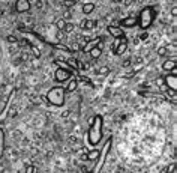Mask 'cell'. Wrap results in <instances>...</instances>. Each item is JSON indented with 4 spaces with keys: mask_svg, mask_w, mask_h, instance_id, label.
Returning <instances> with one entry per match:
<instances>
[{
    "mask_svg": "<svg viewBox=\"0 0 177 173\" xmlns=\"http://www.w3.org/2000/svg\"><path fill=\"white\" fill-rule=\"evenodd\" d=\"M90 129H88V142L92 146L98 145L102 138V116H95L90 120Z\"/></svg>",
    "mask_w": 177,
    "mask_h": 173,
    "instance_id": "cell-1",
    "label": "cell"
},
{
    "mask_svg": "<svg viewBox=\"0 0 177 173\" xmlns=\"http://www.w3.org/2000/svg\"><path fill=\"white\" fill-rule=\"evenodd\" d=\"M65 95H66V90L63 88H59V86H56V88H53L48 90L47 93V101L50 104H53V106H62V104L65 102Z\"/></svg>",
    "mask_w": 177,
    "mask_h": 173,
    "instance_id": "cell-2",
    "label": "cell"
},
{
    "mask_svg": "<svg viewBox=\"0 0 177 173\" xmlns=\"http://www.w3.org/2000/svg\"><path fill=\"white\" fill-rule=\"evenodd\" d=\"M155 20V8H146V9L141 11L140 14V27H143V29H147L150 24L153 23Z\"/></svg>",
    "mask_w": 177,
    "mask_h": 173,
    "instance_id": "cell-3",
    "label": "cell"
},
{
    "mask_svg": "<svg viewBox=\"0 0 177 173\" xmlns=\"http://www.w3.org/2000/svg\"><path fill=\"white\" fill-rule=\"evenodd\" d=\"M110 148H111V138L105 143V148H104V152L99 155V163L96 164V167L93 169V172L92 173H101V169H102V166H104V163H105V160H107V155H108V152H110Z\"/></svg>",
    "mask_w": 177,
    "mask_h": 173,
    "instance_id": "cell-4",
    "label": "cell"
},
{
    "mask_svg": "<svg viewBox=\"0 0 177 173\" xmlns=\"http://www.w3.org/2000/svg\"><path fill=\"white\" fill-rule=\"evenodd\" d=\"M71 75H72V71H69V69H63V68H59L56 74H54V79L59 81V83H63L66 80L71 79Z\"/></svg>",
    "mask_w": 177,
    "mask_h": 173,
    "instance_id": "cell-5",
    "label": "cell"
},
{
    "mask_svg": "<svg viewBox=\"0 0 177 173\" xmlns=\"http://www.w3.org/2000/svg\"><path fill=\"white\" fill-rule=\"evenodd\" d=\"M30 9V0H18L15 5V11L20 14H26Z\"/></svg>",
    "mask_w": 177,
    "mask_h": 173,
    "instance_id": "cell-6",
    "label": "cell"
},
{
    "mask_svg": "<svg viewBox=\"0 0 177 173\" xmlns=\"http://www.w3.org/2000/svg\"><path fill=\"white\" fill-rule=\"evenodd\" d=\"M164 83L167 84L165 88L168 89H171V90H176L177 89V75H165V79H164Z\"/></svg>",
    "mask_w": 177,
    "mask_h": 173,
    "instance_id": "cell-7",
    "label": "cell"
},
{
    "mask_svg": "<svg viewBox=\"0 0 177 173\" xmlns=\"http://www.w3.org/2000/svg\"><path fill=\"white\" fill-rule=\"evenodd\" d=\"M126 50H128V39H126L125 36H122V38H120V42H119V45H117V48L114 50V53L120 56V54L125 53Z\"/></svg>",
    "mask_w": 177,
    "mask_h": 173,
    "instance_id": "cell-8",
    "label": "cell"
},
{
    "mask_svg": "<svg viewBox=\"0 0 177 173\" xmlns=\"http://www.w3.org/2000/svg\"><path fill=\"white\" fill-rule=\"evenodd\" d=\"M108 33L113 35L114 38H122V36H125V33H123L122 27H116V26H110V27H108Z\"/></svg>",
    "mask_w": 177,
    "mask_h": 173,
    "instance_id": "cell-9",
    "label": "cell"
},
{
    "mask_svg": "<svg viewBox=\"0 0 177 173\" xmlns=\"http://www.w3.org/2000/svg\"><path fill=\"white\" fill-rule=\"evenodd\" d=\"M138 23V20L135 18V17H128V18L122 20V26L123 27H135Z\"/></svg>",
    "mask_w": 177,
    "mask_h": 173,
    "instance_id": "cell-10",
    "label": "cell"
},
{
    "mask_svg": "<svg viewBox=\"0 0 177 173\" xmlns=\"http://www.w3.org/2000/svg\"><path fill=\"white\" fill-rule=\"evenodd\" d=\"M99 155H101V151L99 149H93L87 154V160H90V161H95V160H98L99 158Z\"/></svg>",
    "mask_w": 177,
    "mask_h": 173,
    "instance_id": "cell-11",
    "label": "cell"
},
{
    "mask_svg": "<svg viewBox=\"0 0 177 173\" xmlns=\"http://www.w3.org/2000/svg\"><path fill=\"white\" fill-rule=\"evenodd\" d=\"M77 86H78V81H77L75 79H71L65 90H66V92H74V90L77 89Z\"/></svg>",
    "mask_w": 177,
    "mask_h": 173,
    "instance_id": "cell-12",
    "label": "cell"
},
{
    "mask_svg": "<svg viewBox=\"0 0 177 173\" xmlns=\"http://www.w3.org/2000/svg\"><path fill=\"white\" fill-rule=\"evenodd\" d=\"M162 68L165 71H171L173 68H176V59H171V60H167V62L162 65Z\"/></svg>",
    "mask_w": 177,
    "mask_h": 173,
    "instance_id": "cell-13",
    "label": "cell"
},
{
    "mask_svg": "<svg viewBox=\"0 0 177 173\" xmlns=\"http://www.w3.org/2000/svg\"><path fill=\"white\" fill-rule=\"evenodd\" d=\"M3 149H5V131L0 128V157L3 154Z\"/></svg>",
    "mask_w": 177,
    "mask_h": 173,
    "instance_id": "cell-14",
    "label": "cell"
},
{
    "mask_svg": "<svg viewBox=\"0 0 177 173\" xmlns=\"http://www.w3.org/2000/svg\"><path fill=\"white\" fill-rule=\"evenodd\" d=\"M101 53H102V50H99L98 47L90 48V57H92V59H98V57L101 56Z\"/></svg>",
    "mask_w": 177,
    "mask_h": 173,
    "instance_id": "cell-15",
    "label": "cell"
},
{
    "mask_svg": "<svg viewBox=\"0 0 177 173\" xmlns=\"http://www.w3.org/2000/svg\"><path fill=\"white\" fill-rule=\"evenodd\" d=\"M165 97H167V98H170L173 102H176V101H177V97H176V90L167 89V90H165Z\"/></svg>",
    "mask_w": 177,
    "mask_h": 173,
    "instance_id": "cell-16",
    "label": "cell"
},
{
    "mask_svg": "<svg viewBox=\"0 0 177 173\" xmlns=\"http://www.w3.org/2000/svg\"><path fill=\"white\" fill-rule=\"evenodd\" d=\"M93 9H95V5H93V3H86V5L83 6V12H84L86 15H87V14H92Z\"/></svg>",
    "mask_w": 177,
    "mask_h": 173,
    "instance_id": "cell-17",
    "label": "cell"
},
{
    "mask_svg": "<svg viewBox=\"0 0 177 173\" xmlns=\"http://www.w3.org/2000/svg\"><path fill=\"white\" fill-rule=\"evenodd\" d=\"M62 5L69 9V8H74L77 5V2H75V0H63V3H62Z\"/></svg>",
    "mask_w": 177,
    "mask_h": 173,
    "instance_id": "cell-18",
    "label": "cell"
},
{
    "mask_svg": "<svg viewBox=\"0 0 177 173\" xmlns=\"http://www.w3.org/2000/svg\"><path fill=\"white\" fill-rule=\"evenodd\" d=\"M74 29H75V26H74L72 23H66L63 32H65V33H72V32H74Z\"/></svg>",
    "mask_w": 177,
    "mask_h": 173,
    "instance_id": "cell-19",
    "label": "cell"
},
{
    "mask_svg": "<svg viewBox=\"0 0 177 173\" xmlns=\"http://www.w3.org/2000/svg\"><path fill=\"white\" fill-rule=\"evenodd\" d=\"M68 63H69V66H72L74 69H78V60L77 59H74V57L68 59Z\"/></svg>",
    "mask_w": 177,
    "mask_h": 173,
    "instance_id": "cell-20",
    "label": "cell"
},
{
    "mask_svg": "<svg viewBox=\"0 0 177 173\" xmlns=\"http://www.w3.org/2000/svg\"><path fill=\"white\" fill-rule=\"evenodd\" d=\"M95 26H96V23H95V21H92V20H86L84 29H88V30H90V29H93V27H95Z\"/></svg>",
    "mask_w": 177,
    "mask_h": 173,
    "instance_id": "cell-21",
    "label": "cell"
},
{
    "mask_svg": "<svg viewBox=\"0 0 177 173\" xmlns=\"http://www.w3.org/2000/svg\"><path fill=\"white\" fill-rule=\"evenodd\" d=\"M56 26H57V29H59V30H63V29H65V26H66V21L62 18V20H59V21L56 23Z\"/></svg>",
    "mask_w": 177,
    "mask_h": 173,
    "instance_id": "cell-22",
    "label": "cell"
},
{
    "mask_svg": "<svg viewBox=\"0 0 177 173\" xmlns=\"http://www.w3.org/2000/svg\"><path fill=\"white\" fill-rule=\"evenodd\" d=\"M53 47H54V48H59V50H63V51H69V48H68L66 45H63V44H53Z\"/></svg>",
    "mask_w": 177,
    "mask_h": 173,
    "instance_id": "cell-23",
    "label": "cell"
},
{
    "mask_svg": "<svg viewBox=\"0 0 177 173\" xmlns=\"http://www.w3.org/2000/svg\"><path fill=\"white\" fill-rule=\"evenodd\" d=\"M32 21H33V18L30 15H26V17H23V23H26V24H32Z\"/></svg>",
    "mask_w": 177,
    "mask_h": 173,
    "instance_id": "cell-24",
    "label": "cell"
},
{
    "mask_svg": "<svg viewBox=\"0 0 177 173\" xmlns=\"http://www.w3.org/2000/svg\"><path fill=\"white\" fill-rule=\"evenodd\" d=\"M71 50H72V51H80V50H81V47H80L78 42H74V44L71 45Z\"/></svg>",
    "mask_w": 177,
    "mask_h": 173,
    "instance_id": "cell-25",
    "label": "cell"
},
{
    "mask_svg": "<svg viewBox=\"0 0 177 173\" xmlns=\"http://www.w3.org/2000/svg\"><path fill=\"white\" fill-rule=\"evenodd\" d=\"M32 47V45H30ZM32 51H33V54H35V57H41V51L36 48V47H32Z\"/></svg>",
    "mask_w": 177,
    "mask_h": 173,
    "instance_id": "cell-26",
    "label": "cell"
},
{
    "mask_svg": "<svg viewBox=\"0 0 177 173\" xmlns=\"http://www.w3.org/2000/svg\"><path fill=\"white\" fill-rule=\"evenodd\" d=\"M108 72H110V69H108L107 66H102V68H99V74L105 75V74H108Z\"/></svg>",
    "mask_w": 177,
    "mask_h": 173,
    "instance_id": "cell-27",
    "label": "cell"
},
{
    "mask_svg": "<svg viewBox=\"0 0 177 173\" xmlns=\"http://www.w3.org/2000/svg\"><path fill=\"white\" fill-rule=\"evenodd\" d=\"M158 54H159V56H165V54H167V48H165V47H161V48L158 50Z\"/></svg>",
    "mask_w": 177,
    "mask_h": 173,
    "instance_id": "cell-28",
    "label": "cell"
},
{
    "mask_svg": "<svg viewBox=\"0 0 177 173\" xmlns=\"http://www.w3.org/2000/svg\"><path fill=\"white\" fill-rule=\"evenodd\" d=\"M6 39H8V42H11V44H12V42H14V44L17 42V38L14 36V35H9V36H8Z\"/></svg>",
    "mask_w": 177,
    "mask_h": 173,
    "instance_id": "cell-29",
    "label": "cell"
},
{
    "mask_svg": "<svg viewBox=\"0 0 177 173\" xmlns=\"http://www.w3.org/2000/svg\"><path fill=\"white\" fill-rule=\"evenodd\" d=\"M57 39H59V41H63V39H65V33H63V30H60V32L57 33Z\"/></svg>",
    "mask_w": 177,
    "mask_h": 173,
    "instance_id": "cell-30",
    "label": "cell"
},
{
    "mask_svg": "<svg viewBox=\"0 0 177 173\" xmlns=\"http://www.w3.org/2000/svg\"><path fill=\"white\" fill-rule=\"evenodd\" d=\"M35 170H36V169H35L33 166H27V167H26V173H35Z\"/></svg>",
    "mask_w": 177,
    "mask_h": 173,
    "instance_id": "cell-31",
    "label": "cell"
},
{
    "mask_svg": "<svg viewBox=\"0 0 177 173\" xmlns=\"http://www.w3.org/2000/svg\"><path fill=\"white\" fill-rule=\"evenodd\" d=\"M140 38L143 39V41H146V39L149 38V33H147V32H144V33H141V36H140Z\"/></svg>",
    "mask_w": 177,
    "mask_h": 173,
    "instance_id": "cell-32",
    "label": "cell"
},
{
    "mask_svg": "<svg viewBox=\"0 0 177 173\" xmlns=\"http://www.w3.org/2000/svg\"><path fill=\"white\" fill-rule=\"evenodd\" d=\"M123 66H125V68H128V66H131V60H129V59H126V60H125V62H123Z\"/></svg>",
    "mask_w": 177,
    "mask_h": 173,
    "instance_id": "cell-33",
    "label": "cell"
},
{
    "mask_svg": "<svg viewBox=\"0 0 177 173\" xmlns=\"http://www.w3.org/2000/svg\"><path fill=\"white\" fill-rule=\"evenodd\" d=\"M71 17H72V15H71V12H69V11H66V12L63 14V18H71Z\"/></svg>",
    "mask_w": 177,
    "mask_h": 173,
    "instance_id": "cell-34",
    "label": "cell"
},
{
    "mask_svg": "<svg viewBox=\"0 0 177 173\" xmlns=\"http://www.w3.org/2000/svg\"><path fill=\"white\" fill-rule=\"evenodd\" d=\"M36 8H39V9L42 8V2H41V0H36Z\"/></svg>",
    "mask_w": 177,
    "mask_h": 173,
    "instance_id": "cell-35",
    "label": "cell"
},
{
    "mask_svg": "<svg viewBox=\"0 0 177 173\" xmlns=\"http://www.w3.org/2000/svg\"><path fill=\"white\" fill-rule=\"evenodd\" d=\"M171 14H173L174 17L177 15V8H176V6H174V8H173V9H171Z\"/></svg>",
    "mask_w": 177,
    "mask_h": 173,
    "instance_id": "cell-36",
    "label": "cell"
},
{
    "mask_svg": "<svg viewBox=\"0 0 177 173\" xmlns=\"http://www.w3.org/2000/svg\"><path fill=\"white\" fill-rule=\"evenodd\" d=\"M69 111H71V110H66V111H65V113L62 115V116H63V117H68V116H69Z\"/></svg>",
    "mask_w": 177,
    "mask_h": 173,
    "instance_id": "cell-37",
    "label": "cell"
},
{
    "mask_svg": "<svg viewBox=\"0 0 177 173\" xmlns=\"http://www.w3.org/2000/svg\"><path fill=\"white\" fill-rule=\"evenodd\" d=\"M84 24H86V20H83L81 23H80V27H81V29H84Z\"/></svg>",
    "mask_w": 177,
    "mask_h": 173,
    "instance_id": "cell-38",
    "label": "cell"
},
{
    "mask_svg": "<svg viewBox=\"0 0 177 173\" xmlns=\"http://www.w3.org/2000/svg\"><path fill=\"white\" fill-rule=\"evenodd\" d=\"M171 74H173V75H177V69H176V68L171 69Z\"/></svg>",
    "mask_w": 177,
    "mask_h": 173,
    "instance_id": "cell-39",
    "label": "cell"
},
{
    "mask_svg": "<svg viewBox=\"0 0 177 173\" xmlns=\"http://www.w3.org/2000/svg\"><path fill=\"white\" fill-rule=\"evenodd\" d=\"M12 116H17V108H12Z\"/></svg>",
    "mask_w": 177,
    "mask_h": 173,
    "instance_id": "cell-40",
    "label": "cell"
},
{
    "mask_svg": "<svg viewBox=\"0 0 177 173\" xmlns=\"http://www.w3.org/2000/svg\"><path fill=\"white\" fill-rule=\"evenodd\" d=\"M0 14H2V11H0Z\"/></svg>",
    "mask_w": 177,
    "mask_h": 173,
    "instance_id": "cell-41",
    "label": "cell"
},
{
    "mask_svg": "<svg viewBox=\"0 0 177 173\" xmlns=\"http://www.w3.org/2000/svg\"><path fill=\"white\" fill-rule=\"evenodd\" d=\"M116 2H119V0H116Z\"/></svg>",
    "mask_w": 177,
    "mask_h": 173,
    "instance_id": "cell-42",
    "label": "cell"
},
{
    "mask_svg": "<svg viewBox=\"0 0 177 173\" xmlns=\"http://www.w3.org/2000/svg\"><path fill=\"white\" fill-rule=\"evenodd\" d=\"M86 173H87V172H86Z\"/></svg>",
    "mask_w": 177,
    "mask_h": 173,
    "instance_id": "cell-43",
    "label": "cell"
}]
</instances>
